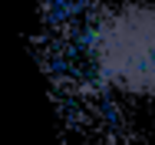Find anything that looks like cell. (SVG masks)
Masks as SVG:
<instances>
[{
	"label": "cell",
	"mask_w": 155,
	"mask_h": 145,
	"mask_svg": "<svg viewBox=\"0 0 155 145\" xmlns=\"http://www.w3.org/2000/svg\"><path fill=\"white\" fill-rule=\"evenodd\" d=\"M89 53L109 86L155 102V3L125 0L102 10L89 30Z\"/></svg>",
	"instance_id": "6da1fadb"
}]
</instances>
